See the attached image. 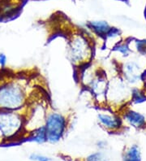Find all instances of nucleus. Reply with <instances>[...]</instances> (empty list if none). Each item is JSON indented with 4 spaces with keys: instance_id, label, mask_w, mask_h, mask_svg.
<instances>
[{
    "instance_id": "obj_2",
    "label": "nucleus",
    "mask_w": 146,
    "mask_h": 161,
    "mask_svg": "<svg viewBox=\"0 0 146 161\" xmlns=\"http://www.w3.org/2000/svg\"><path fill=\"white\" fill-rule=\"evenodd\" d=\"M67 53L69 61L79 69L93 62L94 37L79 30L68 36Z\"/></svg>"
},
{
    "instance_id": "obj_6",
    "label": "nucleus",
    "mask_w": 146,
    "mask_h": 161,
    "mask_svg": "<svg viewBox=\"0 0 146 161\" xmlns=\"http://www.w3.org/2000/svg\"><path fill=\"white\" fill-rule=\"evenodd\" d=\"M44 126L47 142L50 143H57L66 134L68 126V118L61 112L55 111L48 112Z\"/></svg>"
},
{
    "instance_id": "obj_19",
    "label": "nucleus",
    "mask_w": 146,
    "mask_h": 161,
    "mask_svg": "<svg viewBox=\"0 0 146 161\" xmlns=\"http://www.w3.org/2000/svg\"><path fill=\"white\" fill-rule=\"evenodd\" d=\"M143 80H144V85H145V86H146V71L144 74V78H143Z\"/></svg>"
},
{
    "instance_id": "obj_12",
    "label": "nucleus",
    "mask_w": 146,
    "mask_h": 161,
    "mask_svg": "<svg viewBox=\"0 0 146 161\" xmlns=\"http://www.w3.org/2000/svg\"><path fill=\"white\" fill-rule=\"evenodd\" d=\"M112 51L123 59H128L129 57L132 56V51L131 50L127 39L123 40L119 44H117L112 49Z\"/></svg>"
},
{
    "instance_id": "obj_4",
    "label": "nucleus",
    "mask_w": 146,
    "mask_h": 161,
    "mask_svg": "<svg viewBox=\"0 0 146 161\" xmlns=\"http://www.w3.org/2000/svg\"><path fill=\"white\" fill-rule=\"evenodd\" d=\"M132 88L125 82L119 73L109 80L105 103L109 109L119 112L132 102Z\"/></svg>"
},
{
    "instance_id": "obj_20",
    "label": "nucleus",
    "mask_w": 146,
    "mask_h": 161,
    "mask_svg": "<svg viewBox=\"0 0 146 161\" xmlns=\"http://www.w3.org/2000/svg\"><path fill=\"white\" fill-rule=\"evenodd\" d=\"M145 16H146V10H145Z\"/></svg>"
},
{
    "instance_id": "obj_1",
    "label": "nucleus",
    "mask_w": 146,
    "mask_h": 161,
    "mask_svg": "<svg viewBox=\"0 0 146 161\" xmlns=\"http://www.w3.org/2000/svg\"><path fill=\"white\" fill-rule=\"evenodd\" d=\"M28 81L9 78L0 83V110L24 112L32 102Z\"/></svg>"
},
{
    "instance_id": "obj_17",
    "label": "nucleus",
    "mask_w": 146,
    "mask_h": 161,
    "mask_svg": "<svg viewBox=\"0 0 146 161\" xmlns=\"http://www.w3.org/2000/svg\"><path fill=\"white\" fill-rule=\"evenodd\" d=\"M29 159L33 161H51V158L45 156V155H41V154L33 153L29 155Z\"/></svg>"
},
{
    "instance_id": "obj_9",
    "label": "nucleus",
    "mask_w": 146,
    "mask_h": 161,
    "mask_svg": "<svg viewBox=\"0 0 146 161\" xmlns=\"http://www.w3.org/2000/svg\"><path fill=\"white\" fill-rule=\"evenodd\" d=\"M123 126H129L136 130H144L146 128V117L138 111L126 107L119 112Z\"/></svg>"
},
{
    "instance_id": "obj_16",
    "label": "nucleus",
    "mask_w": 146,
    "mask_h": 161,
    "mask_svg": "<svg viewBox=\"0 0 146 161\" xmlns=\"http://www.w3.org/2000/svg\"><path fill=\"white\" fill-rule=\"evenodd\" d=\"M86 161H109V158L103 152L97 151L87 156Z\"/></svg>"
},
{
    "instance_id": "obj_10",
    "label": "nucleus",
    "mask_w": 146,
    "mask_h": 161,
    "mask_svg": "<svg viewBox=\"0 0 146 161\" xmlns=\"http://www.w3.org/2000/svg\"><path fill=\"white\" fill-rule=\"evenodd\" d=\"M22 7V0H0V20L14 17Z\"/></svg>"
},
{
    "instance_id": "obj_3",
    "label": "nucleus",
    "mask_w": 146,
    "mask_h": 161,
    "mask_svg": "<svg viewBox=\"0 0 146 161\" xmlns=\"http://www.w3.org/2000/svg\"><path fill=\"white\" fill-rule=\"evenodd\" d=\"M24 112L0 110V141L2 143L15 142L25 134Z\"/></svg>"
},
{
    "instance_id": "obj_18",
    "label": "nucleus",
    "mask_w": 146,
    "mask_h": 161,
    "mask_svg": "<svg viewBox=\"0 0 146 161\" xmlns=\"http://www.w3.org/2000/svg\"><path fill=\"white\" fill-rule=\"evenodd\" d=\"M7 64H8V57L7 55L3 53H0V66L1 68L6 67Z\"/></svg>"
},
{
    "instance_id": "obj_7",
    "label": "nucleus",
    "mask_w": 146,
    "mask_h": 161,
    "mask_svg": "<svg viewBox=\"0 0 146 161\" xmlns=\"http://www.w3.org/2000/svg\"><path fill=\"white\" fill-rule=\"evenodd\" d=\"M97 121L100 127L109 133H117L124 127L120 114L109 108L97 113Z\"/></svg>"
},
{
    "instance_id": "obj_5",
    "label": "nucleus",
    "mask_w": 146,
    "mask_h": 161,
    "mask_svg": "<svg viewBox=\"0 0 146 161\" xmlns=\"http://www.w3.org/2000/svg\"><path fill=\"white\" fill-rule=\"evenodd\" d=\"M119 74L125 82L132 88H140L144 85V74L146 71V65L142 63L140 58L126 59L119 65Z\"/></svg>"
},
{
    "instance_id": "obj_15",
    "label": "nucleus",
    "mask_w": 146,
    "mask_h": 161,
    "mask_svg": "<svg viewBox=\"0 0 146 161\" xmlns=\"http://www.w3.org/2000/svg\"><path fill=\"white\" fill-rule=\"evenodd\" d=\"M128 42L132 53L146 56V39L128 38Z\"/></svg>"
},
{
    "instance_id": "obj_8",
    "label": "nucleus",
    "mask_w": 146,
    "mask_h": 161,
    "mask_svg": "<svg viewBox=\"0 0 146 161\" xmlns=\"http://www.w3.org/2000/svg\"><path fill=\"white\" fill-rule=\"evenodd\" d=\"M108 81L106 75L103 71L100 69L96 77L93 79L89 85L87 90L91 92L96 102L100 106H103L106 103V91L108 87Z\"/></svg>"
},
{
    "instance_id": "obj_11",
    "label": "nucleus",
    "mask_w": 146,
    "mask_h": 161,
    "mask_svg": "<svg viewBox=\"0 0 146 161\" xmlns=\"http://www.w3.org/2000/svg\"><path fill=\"white\" fill-rule=\"evenodd\" d=\"M88 30L94 36L104 39L105 36L108 34L112 29V26L105 20H91L88 22L87 25Z\"/></svg>"
},
{
    "instance_id": "obj_13",
    "label": "nucleus",
    "mask_w": 146,
    "mask_h": 161,
    "mask_svg": "<svg viewBox=\"0 0 146 161\" xmlns=\"http://www.w3.org/2000/svg\"><path fill=\"white\" fill-rule=\"evenodd\" d=\"M123 161H141V152L137 145H132L123 152Z\"/></svg>"
},
{
    "instance_id": "obj_14",
    "label": "nucleus",
    "mask_w": 146,
    "mask_h": 161,
    "mask_svg": "<svg viewBox=\"0 0 146 161\" xmlns=\"http://www.w3.org/2000/svg\"><path fill=\"white\" fill-rule=\"evenodd\" d=\"M28 139L37 144H43L47 142L46 133L45 126L39 127L33 131H32L28 135Z\"/></svg>"
}]
</instances>
